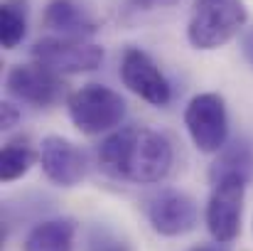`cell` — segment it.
Segmentation results:
<instances>
[{"label":"cell","mask_w":253,"mask_h":251,"mask_svg":"<svg viewBox=\"0 0 253 251\" xmlns=\"http://www.w3.org/2000/svg\"><path fill=\"white\" fill-rule=\"evenodd\" d=\"M172 143L163 133L143 126L121 128L98 146V165L108 175L135 185L163 182L172 170Z\"/></svg>","instance_id":"6da1fadb"},{"label":"cell","mask_w":253,"mask_h":251,"mask_svg":"<svg viewBox=\"0 0 253 251\" xmlns=\"http://www.w3.org/2000/svg\"><path fill=\"white\" fill-rule=\"evenodd\" d=\"M249 12L241 0H197L187 37L197 50H219L246 27Z\"/></svg>","instance_id":"7a4b0ae2"},{"label":"cell","mask_w":253,"mask_h":251,"mask_svg":"<svg viewBox=\"0 0 253 251\" xmlns=\"http://www.w3.org/2000/svg\"><path fill=\"white\" fill-rule=\"evenodd\" d=\"M67 111L72 123L86 133L96 136L116 128L126 116V101L118 91L103 84H86L67 96Z\"/></svg>","instance_id":"3957f363"},{"label":"cell","mask_w":253,"mask_h":251,"mask_svg":"<svg viewBox=\"0 0 253 251\" xmlns=\"http://www.w3.org/2000/svg\"><path fill=\"white\" fill-rule=\"evenodd\" d=\"M244 197H246V177L224 175L214 180L204 222L216 244H231L239 237L244 217Z\"/></svg>","instance_id":"277c9868"},{"label":"cell","mask_w":253,"mask_h":251,"mask_svg":"<svg viewBox=\"0 0 253 251\" xmlns=\"http://www.w3.org/2000/svg\"><path fill=\"white\" fill-rule=\"evenodd\" d=\"M184 126L202 153H219L229 138V113L224 96L214 91L197 94L184 111Z\"/></svg>","instance_id":"5b68a950"},{"label":"cell","mask_w":253,"mask_h":251,"mask_svg":"<svg viewBox=\"0 0 253 251\" xmlns=\"http://www.w3.org/2000/svg\"><path fill=\"white\" fill-rule=\"evenodd\" d=\"M32 59L54 74H82L93 72L103 62V47L88 42V40H74V37H42L32 47Z\"/></svg>","instance_id":"8992f818"},{"label":"cell","mask_w":253,"mask_h":251,"mask_svg":"<svg viewBox=\"0 0 253 251\" xmlns=\"http://www.w3.org/2000/svg\"><path fill=\"white\" fill-rule=\"evenodd\" d=\"M145 217L150 227L163 237H182L199 222L194 197L182 190H160L145 200Z\"/></svg>","instance_id":"52a82bcc"},{"label":"cell","mask_w":253,"mask_h":251,"mask_svg":"<svg viewBox=\"0 0 253 251\" xmlns=\"http://www.w3.org/2000/svg\"><path fill=\"white\" fill-rule=\"evenodd\" d=\"M7 94L22 103L37 106V108H49L54 103H59L64 99V86L59 74H54L52 69L42 67V64H15L7 72Z\"/></svg>","instance_id":"ba28073f"},{"label":"cell","mask_w":253,"mask_h":251,"mask_svg":"<svg viewBox=\"0 0 253 251\" xmlns=\"http://www.w3.org/2000/svg\"><path fill=\"white\" fill-rule=\"evenodd\" d=\"M121 82L135 96L148 101L150 106H168L172 99L168 79L158 69V64L138 47H128L121 57Z\"/></svg>","instance_id":"9c48e42d"},{"label":"cell","mask_w":253,"mask_h":251,"mask_svg":"<svg viewBox=\"0 0 253 251\" xmlns=\"http://www.w3.org/2000/svg\"><path fill=\"white\" fill-rule=\"evenodd\" d=\"M40 165L44 175L59 187H74L84 180L88 170L84 151L62 136H47L40 143Z\"/></svg>","instance_id":"30bf717a"},{"label":"cell","mask_w":253,"mask_h":251,"mask_svg":"<svg viewBox=\"0 0 253 251\" xmlns=\"http://www.w3.org/2000/svg\"><path fill=\"white\" fill-rule=\"evenodd\" d=\"M44 27L57 32L59 37H74V40H86L96 35L98 22L93 15L79 5L77 0H52L44 7Z\"/></svg>","instance_id":"8fae6325"},{"label":"cell","mask_w":253,"mask_h":251,"mask_svg":"<svg viewBox=\"0 0 253 251\" xmlns=\"http://www.w3.org/2000/svg\"><path fill=\"white\" fill-rule=\"evenodd\" d=\"M74 244L77 222L69 217H57L35 224L22 242V251H74Z\"/></svg>","instance_id":"7c38bea8"},{"label":"cell","mask_w":253,"mask_h":251,"mask_svg":"<svg viewBox=\"0 0 253 251\" xmlns=\"http://www.w3.org/2000/svg\"><path fill=\"white\" fill-rule=\"evenodd\" d=\"M40 160V153H35V148L30 146L27 138H12L2 146V155H0V177L2 182H12L22 175L30 172V167Z\"/></svg>","instance_id":"4fadbf2b"},{"label":"cell","mask_w":253,"mask_h":251,"mask_svg":"<svg viewBox=\"0 0 253 251\" xmlns=\"http://www.w3.org/2000/svg\"><path fill=\"white\" fill-rule=\"evenodd\" d=\"M27 35V0H2L0 40L5 50H15Z\"/></svg>","instance_id":"5bb4252c"},{"label":"cell","mask_w":253,"mask_h":251,"mask_svg":"<svg viewBox=\"0 0 253 251\" xmlns=\"http://www.w3.org/2000/svg\"><path fill=\"white\" fill-rule=\"evenodd\" d=\"M219 153H221L219 160L211 167V180H219L224 175H241L249 180L253 170V151L249 143L236 141V143H231V148L224 146Z\"/></svg>","instance_id":"9a60e30c"},{"label":"cell","mask_w":253,"mask_h":251,"mask_svg":"<svg viewBox=\"0 0 253 251\" xmlns=\"http://www.w3.org/2000/svg\"><path fill=\"white\" fill-rule=\"evenodd\" d=\"M88 251H135L126 239H121L118 234L96 227L88 237Z\"/></svg>","instance_id":"2e32d148"},{"label":"cell","mask_w":253,"mask_h":251,"mask_svg":"<svg viewBox=\"0 0 253 251\" xmlns=\"http://www.w3.org/2000/svg\"><path fill=\"white\" fill-rule=\"evenodd\" d=\"M17 121H20V108L15 103H10V101H2V106H0V126L2 128H12Z\"/></svg>","instance_id":"e0dca14e"},{"label":"cell","mask_w":253,"mask_h":251,"mask_svg":"<svg viewBox=\"0 0 253 251\" xmlns=\"http://www.w3.org/2000/svg\"><path fill=\"white\" fill-rule=\"evenodd\" d=\"M244 54H246V59L253 64V30L246 32V37H244Z\"/></svg>","instance_id":"ac0fdd59"},{"label":"cell","mask_w":253,"mask_h":251,"mask_svg":"<svg viewBox=\"0 0 253 251\" xmlns=\"http://www.w3.org/2000/svg\"><path fill=\"white\" fill-rule=\"evenodd\" d=\"M192 251H229V249H226V244H202V247H197Z\"/></svg>","instance_id":"d6986e66"},{"label":"cell","mask_w":253,"mask_h":251,"mask_svg":"<svg viewBox=\"0 0 253 251\" xmlns=\"http://www.w3.org/2000/svg\"><path fill=\"white\" fill-rule=\"evenodd\" d=\"M135 2H140V5H153V2H158V0H135Z\"/></svg>","instance_id":"ffe728a7"}]
</instances>
